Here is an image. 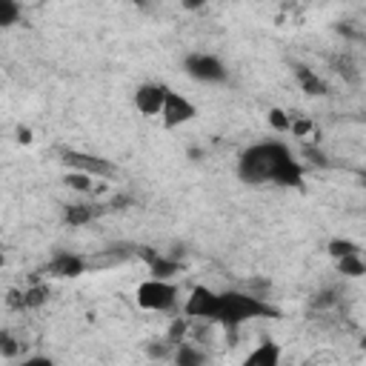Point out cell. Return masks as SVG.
Returning <instances> with one entry per match:
<instances>
[{
	"label": "cell",
	"mask_w": 366,
	"mask_h": 366,
	"mask_svg": "<svg viewBox=\"0 0 366 366\" xmlns=\"http://www.w3.org/2000/svg\"><path fill=\"white\" fill-rule=\"evenodd\" d=\"M63 183H66L69 189H74V192H92V189H94V177L80 174V172H69V174L63 177Z\"/></svg>",
	"instance_id": "18"
},
{
	"label": "cell",
	"mask_w": 366,
	"mask_h": 366,
	"mask_svg": "<svg viewBox=\"0 0 366 366\" xmlns=\"http://www.w3.org/2000/svg\"><path fill=\"white\" fill-rule=\"evenodd\" d=\"M60 163L69 166V172H80V174H89L94 180H109L117 174L112 160H106L100 154L80 152V149H60Z\"/></svg>",
	"instance_id": "5"
},
{
	"label": "cell",
	"mask_w": 366,
	"mask_h": 366,
	"mask_svg": "<svg viewBox=\"0 0 366 366\" xmlns=\"http://www.w3.org/2000/svg\"><path fill=\"white\" fill-rule=\"evenodd\" d=\"M277 309L269 306L260 295L254 292H240V289H226L220 292V303H217V317L214 323L226 326V329H237L249 320H260V317H274Z\"/></svg>",
	"instance_id": "2"
},
{
	"label": "cell",
	"mask_w": 366,
	"mask_h": 366,
	"mask_svg": "<svg viewBox=\"0 0 366 366\" xmlns=\"http://www.w3.org/2000/svg\"><path fill=\"white\" fill-rule=\"evenodd\" d=\"M217 303H220V292H214L212 286H192L186 300H183V315L186 317H194V320H203V323H214L217 317Z\"/></svg>",
	"instance_id": "6"
},
{
	"label": "cell",
	"mask_w": 366,
	"mask_h": 366,
	"mask_svg": "<svg viewBox=\"0 0 366 366\" xmlns=\"http://www.w3.org/2000/svg\"><path fill=\"white\" fill-rule=\"evenodd\" d=\"M166 92H169L166 83H140L134 89V106H137V112L143 117H160Z\"/></svg>",
	"instance_id": "9"
},
{
	"label": "cell",
	"mask_w": 366,
	"mask_h": 366,
	"mask_svg": "<svg viewBox=\"0 0 366 366\" xmlns=\"http://www.w3.org/2000/svg\"><path fill=\"white\" fill-rule=\"evenodd\" d=\"M172 360H174V366H206V352L189 340H180L172 349Z\"/></svg>",
	"instance_id": "13"
},
{
	"label": "cell",
	"mask_w": 366,
	"mask_h": 366,
	"mask_svg": "<svg viewBox=\"0 0 366 366\" xmlns=\"http://www.w3.org/2000/svg\"><path fill=\"white\" fill-rule=\"evenodd\" d=\"M46 300H49L46 286H29L23 292H9V306H14V309H37Z\"/></svg>",
	"instance_id": "11"
},
{
	"label": "cell",
	"mask_w": 366,
	"mask_h": 366,
	"mask_svg": "<svg viewBox=\"0 0 366 366\" xmlns=\"http://www.w3.org/2000/svg\"><path fill=\"white\" fill-rule=\"evenodd\" d=\"M134 300L140 309L146 312H169L177 306L180 300V289L174 280H157V277H146L137 292H134Z\"/></svg>",
	"instance_id": "3"
},
{
	"label": "cell",
	"mask_w": 366,
	"mask_h": 366,
	"mask_svg": "<svg viewBox=\"0 0 366 366\" xmlns=\"http://www.w3.org/2000/svg\"><path fill=\"white\" fill-rule=\"evenodd\" d=\"M20 355V343L14 335H9L6 329H0V357H17Z\"/></svg>",
	"instance_id": "20"
},
{
	"label": "cell",
	"mask_w": 366,
	"mask_h": 366,
	"mask_svg": "<svg viewBox=\"0 0 366 366\" xmlns=\"http://www.w3.org/2000/svg\"><path fill=\"white\" fill-rule=\"evenodd\" d=\"M183 71L197 80V83H206V86H217V83H226L229 80V69L223 66V60L212 51H192L186 54L183 60Z\"/></svg>",
	"instance_id": "4"
},
{
	"label": "cell",
	"mask_w": 366,
	"mask_h": 366,
	"mask_svg": "<svg viewBox=\"0 0 366 366\" xmlns=\"http://www.w3.org/2000/svg\"><path fill=\"white\" fill-rule=\"evenodd\" d=\"M295 77H297V83L303 86L306 94H323V92H326V83H323L312 69H306V66H297V69H295Z\"/></svg>",
	"instance_id": "14"
},
{
	"label": "cell",
	"mask_w": 366,
	"mask_h": 366,
	"mask_svg": "<svg viewBox=\"0 0 366 366\" xmlns=\"http://www.w3.org/2000/svg\"><path fill=\"white\" fill-rule=\"evenodd\" d=\"M280 366H286V363H280Z\"/></svg>",
	"instance_id": "24"
},
{
	"label": "cell",
	"mask_w": 366,
	"mask_h": 366,
	"mask_svg": "<svg viewBox=\"0 0 366 366\" xmlns=\"http://www.w3.org/2000/svg\"><path fill=\"white\" fill-rule=\"evenodd\" d=\"M329 254L335 260H340V257H349V254H360V246L349 237H335V240H329Z\"/></svg>",
	"instance_id": "17"
},
{
	"label": "cell",
	"mask_w": 366,
	"mask_h": 366,
	"mask_svg": "<svg viewBox=\"0 0 366 366\" xmlns=\"http://www.w3.org/2000/svg\"><path fill=\"white\" fill-rule=\"evenodd\" d=\"M280 363H283V346H280L277 340L266 337V340H260V343L243 357L240 366H280Z\"/></svg>",
	"instance_id": "10"
},
{
	"label": "cell",
	"mask_w": 366,
	"mask_h": 366,
	"mask_svg": "<svg viewBox=\"0 0 366 366\" xmlns=\"http://www.w3.org/2000/svg\"><path fill=\"white\" fill-rule=\"evenodd\" d=\"M86 269H89V260L80 257L77 252H57V254L43 266V274H46V277L66 280V277H80Z\"/></svg>",
	"instance_id": "8"
},
{
	"label": "cell",
	"mask_w": 366,
	"mask_h": 366,
	"mask_svg": "<svg viewBox=\"0 0 366 366\" xmlns=\"http://www.w3.org/2000/svg\"><path fill=\"white\" fill-rule=\"evenodd\" d=\"M17 134H20V140H23V143H29V140H31V137H29V129H17Z\"/></svg>",
	"instance_id": "23"
},
{
	"label": "cell",
	"mask_w": 366,
	"mask_h": 366,
	"mask_svg": "<svg viewBox=\"0 0 366 366\" xmlns=\"http://www.w3.org/2000/svg\"><path fill=\"white\" fill-rule=\"evenodd\" d=\"M149 257V277H157V280H172V277H177L180 274V260H174V257H166V254H160V252H154V254H146Z\"/></svg>",
	"instance_id": "12"
},
{
	"label": "cell",
	"mask_w": 366,
	"mask_h": 366,
	"mask_svg": "<svg viewBox=\"0 0 366 366\" xmlns=\"http://www.w3.org/2000/svg\"><path fill=\"white\" fill-rule=\"evenodd\" d=\"M194 117H197V106H194L186 94L169 89V92H166V100H163V109H160V123H163V129H180V126H186V123H192Z\"/></svg>",
	"instance_id": "7"
},
{
	"label": "cell",
	"mask_w": 366,
	"mask_h": 366,
	"mask_svg": "<svg viewBox=\"0 0 366 366\" xmlns=\"http://www.w3.org/2000/svg\"><path fill=\"white\" fill-rule=\"evenodd\" d=\"M237 177L249 186L297 189L303 183V166L283 140H260L237 157Z\"/></svg>",
	"instance_id": "1"
},
{
	"label": "cell",
	"mask_w": 366,
	"mask_h": 366,
	"mask_svg": "<svg viewBox=\"0 0 366 366\" xmlns=\"http://www.w3.org/2000/svg\"><path fill=\"white\" fill-rule=\"evenodd\" d=\"M20 20V6L14 0H0V29Z\"/></svg>",
	"instance_id": "19"
},
{
	"label": "cell",
	"mask_w": 366,
	"mask_h": 366,
	"mask_svg": "<svg viewBox=\"0 0 366 366\" xmlns=\"http://www.w3.org/2000/svg\"><path fill=\"white\" fill-rule=\"evenodd\" d=\"M337 272L343 277H363L366 274V263L360 254H349V257H340L337 260Z\"/></svg>",
	"instance_id": "16"
},
{
	"label": "cell",
	"mask_w": 366,
	"mask_h": 366,
	"mask_svg": "<svg viewBox=\"0 0 366 366\" xmlns=\"http://www.w3.org/2000/svg\"><path fill=\"white\" fill-rule=\"evenodd\" d=\"M17 366H54V360L46 355H31V357H23Z\"/></svg>",
	"instance_id": "22"
},
{
	"label": "cell",
	"mask_w": 366,
	"mask_h": 366,
	"mask_svg": "<svg viewBox=\"0 0 366 366\" xmlns=\"http://www.w3.org/2000/svg\"><path fill=\"white\" fill-rule=\"evenodd\" d=\"M63 217H66L69 226H83V223H89V220L94 217V209L86 206V203H69V206L63 209Z\"/></svg>",
	"instance_id": "15"
},
{
	"label": "cell",
	"mask_w": 366,
	"mask_h": 366,
	"mask_svg": "<svg viewBox=\"0 0 366 366\" xmlns=\"http://www.w3.org/2000/svg\"><path fill=\"white\" fill-rule=\"evenodd\" d=\"M269 123H272L277 132H289V117H286V112H280V109H272V112H269Z\"/></svg>",
	"instance_id": "21"
}]
</instances>
